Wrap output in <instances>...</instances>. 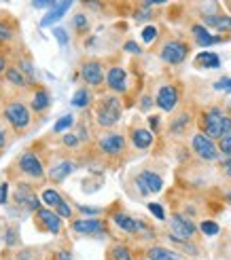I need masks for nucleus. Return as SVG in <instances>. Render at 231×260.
Instances as JSON below:
<instances>
[{
	"label": "nucleus",
	"mask_w": 231,
	"mask_h": 260,
	"mask_svg": "<svg viewBox=\"0 0 231 260\" xmlns=\"http://www.w3.org/2000/svg\"><path fill=\"white\" fill-rule=\"evenodd\" d=\"M51 106V95L43 85H36L30 95V110L32 112H45Z\"/></svg>",
	"instance_id": "obj_22"
},
{
	"label": "nucleus",
	"mask_w": 231,
	"mask_h": 260,
	"mask_svg": "<svg viewBox=\"0 0 231 260\" xmlns=\"http://www.w3.org/2000/svg\"><path fill=\"white\" fill-rule=\"evenodd\" d=\"M92 89L89 87H81V89H76V93L72 95V106L76 108H87L89 104H92Z\"/></svg>",
	"instance_id": "obj_30"
},
{
	"label": "nucleus",
	"mask_w": 231,
	"mask_h": 260,
	"mask_svg": "<svg viewBox=\"0 0 231 260\" xmlns=\"http://www.w3.org/2000/svg\"><path fill=\"white\" fill-rule=\"evenodd\" d=\"M96 146L100 150V154H104L108 159H119L127 148V138L119 132H106L102 134L96 142Z\"/></svg>",
	"instance_id": "obj_5"
},
{
	"label": "nucleus",
	"mask_w": 231,
	"mask_h": 260,
	"mask_svg": "<svg viewBox=\"0 0 231 260\" xmlns=\"http://www.w3.org/2000/svg\"><path fill=\"white\" fill-rule=\"evenodd\" d=\"M178 102H181V87L174 85V83H165L159 87L157 95H155V104L157 108L163 110V112H172Z\"/></svg>",
	"instance_id": "obj_10"
},
{
	"label": "nucleus",
	"mask_w": 231,
	"mask_h": 260,
	"mask_svg": "<svg viewBox=\"0 0 231 260\" xmlns=\"http://www.w3.org/2000/svg\"><path fill=\"white\" fill-rule=\"evenodd\" d=\"M7 70H9V59L3 53V49H0V74H7Z\"/></svg>",
	"instance_id": "obj_46"
},
{
	"label": "nucleus",
	"mask_w": 231,
	"mask_h": 260,
	"mask_svg": "<svg viewBox=\"0 0 231 260\" xmlns=\"http://www.w3.org/2000/svg\"><path fill=\"white\" fill-rule=\"evenodd\" d=\"M157 34H159V30L155 28V25H147V28L142 30V41L149 45V43H153L157 38Z\"/></svg>",
	"instance_id": "obj_39"
},
{
	"label": "nucleus",
	"mask_w": 231,
	"mask_h": 260,
	"mask_svg": "<svg viewBox=\"0 0 231 260\" xmlns=\"http://www.w3.org/2000/svg\"><path fill=\"white\" fill-rule=\"evenodd\" d=\"M225 7L229 9V13H231V0H229V3H225Z\"/></svg>",
	"instance_id": "obj_54"
},
{
	"label": "nucleus",
	"mask_w": 231,
	"mask_h": 260,
	"mask_svg": "<svg viewBox=\"0 0 231 260\" xmlns=\"http://www.w3.org/2000/svg\"><path fill=\"white\" fill-rule=\"evenodd\" d=\"M0 98H3V89H0Z\"/></svg>",
	"instance_id": "obj_55"
},
{
	"label": "nucleus",
	"mask_w": 231,
	"mask_h": 260,
	"mask_svg": "<svg viewBox=\"0 0 231 260\" xmlns=\"http://www.w3.org/2000/svg\"><path fill=\"white\" fill-rule=\"evenodd\" d=\"M81 79L87 83V87H100L106 83V74H104V68H102V61L98 59H87L81 63Z\"/></svg>",
	"instance_id": "obj_12"
},
{
	"label": "nucleus",
	"mask_w": 231,
	"mask_h": 260,
	"mask_svg": "<svg viewBox=\"0 0 231 260\" xmlns=\"http://www.w3.org/2000/svg\"><path fill=\"white\" fill-rule=\"evenodd\" d=\"M197 231H199V226L193 222V220H189L185 214H174L170 218V235L176 237V239L193 241Z\"/></svg>",
	"instance_id": "obj_8"
},
{
	"label": "nucleus",
	"mask_w": 231,
	"mask_h": 260,
	"mask_svg": "<svg viewBox=\"0 0 231 260\" xmlns=\"http://www.w3.org/2000/svg\"><path fill=\"white\" fill-rule=\"evenodd\" d=\"M5 119V116H3ZM0 119V152H5V148L9 146L11 142V136H9V123Z\"/></svg>",
	"instance_id": "obj_35"
},
{
	"label": "nucleus",
	"mask_w": 231,
	"mask_h": 260,
	"mask_svg": "<svg viewBox=\"0 0 231 260\" xmlns=\"http://www.w3.org/2000/svg\"><path fill=\"white\" fill-rule=\"evenodd\" d=\"M130 142H132V146L138 148V150H149L153 146V132L147 127L134 125L130 129Z\"/></svg>",
	"instance_id": "obj_21"
},
{
	"label": "nucleus",
	"mask_w": 231,
	"mask_h": 260,
	"mask_svg": "<svg viewBox=\"0 0 231 260\" xmlns=\"http://www.w3.org/2000/svg\"><path fill=\"white\" fill-rule=\"evenodd\" d=\"M32 7L34 9H45V7H53V3H51V0H34V3H32Z\"/></svg>",
	"instance_id": "obj_49"
},
{
	"label": "nucleus",
	"mask_w": 231,
	"mask_h": 260,
	"mask_svg": "<svg viewBox=\"0 0 231 260\" xmlns=\"http://www.w3.org/2000/svg\"><path fill=\"white\" fill-rule=\"evenodd\" d=\"M197 125L201 134H206L210 140L219 142L227 134H231V114L223 106H208L206 110H201Z\"/></svg>",
	"instance_id": "obj_1"
},
{
	"label": "nucleus",
	"mask_w": 231,
	"mask_h": 260,
	"mask_svg": "<svg viewBox=\"0 0 231 260\" xmlns=\"http://www.w3.org/2000/svg\"><path fill=\"white\" fill-rule=\"evenodd\" d=\"M13 199H15V205H19L21 210L25 212H38L41 210V197L36 194L34 186H32V182H17V186H15V192H13Z\"/></svg>",
	"instance_id": "obj_6"
},
{
	"label": "nucleus",
	"mask_w": 231,
	"mask_h": 260,
	"mask_svg": "<svg viewBox=\"0 0 231 260\" xmlns=\"http://www.w3.org/2000/svg\"><path fill=\"white\" fill-rule=\"evenodd\" d=\"M41 199H43V203L49 207V210H57V207L64 203V197H62V194L55 188H45L41 192Z\"/></svg>",
	"instance_id": "obj_29"
},
{
	"label": "nucleus",
	"mask_w": 231,
	"mask_h": 260,
	"mask_svg": "<svg viewBox=\"0 0 231 260\" xmlns=\"http://www.w3.org/2000/svg\"><path fill=\"white\" fill-rule=\"evenodd\" d=\"M191 123H193V114H191L189 110H181L178 114H174L172 119H170V127H168V132L172 136H185L189 129H191Z\"/></svg>",
	"instance_id": "obj_19"
},
{
	"label": "nucleus",
	"mask_w": 231,
	"mask_h": 260,
	"mask_svg": "<svg viewBox=\"0 0 231 260\" xmlns=\"http://www.w3.org/2000/svg\"><path fill=\"white\" fill-rule=\"evenodd\" d=\"M214 89H219V91H227V93H231V76H225V79L216 81V83H214Z\"/></svg>",
	"instance_id": "obj_43"
},
{
	"label": "nucleus",
	"mask_w": 231,
	"mask_h": 260,
	"mask_svg": "<svg viewBox=\"0 0 231 260\" xmlns=\"http://www.w3.org/2000/svg\"><path fill=\"white\" fill-rule=\"evenodd\" d=\"M221 172H223L227 178H231V159H229V157H225V159L221 161Z\"/></svg>",
	"instance_id": "obj_45"
},
{
	"label": "nucleus",
	"mask_w": 231,
	"mask_h": 260,
	"mask_svg": "<svg viewBox=\"0 0 231 260\" xmlns=\"http://www.w3.org/2000/svg\"><path fill=\"white\" fill-rule=\"evenodd\" d=\"M17 32V21L11 19L9 15H3L0 17V47L7 45L13 41V36Z\"/></svg>",
	"instance_id": "obj_25"
},
{
	"label": "nucleus",
	"mask_w": 231,
	"mask_h": 260,
	"mask_svg": "<svg viewBox=\"0 0 231 260\" xmlns=\"http://www.w3.org/2000/svg\"><path fill=\"white\" fill-rule=\"evenodd\" d=\"M147 258L149 260H181V254L163 248V245H151L147 250Z\"/></svg>",
	"instance_id": "obj_26"
},
{
	"label": "nucleus",
	"mask_w": 231,
	"mask_h": 260,
	"mask_svg": "<svg viewBox=\"0 0 231 260\" xmlns=\"http://www.w3.org/2000/svg\"><path fill=\"white\" fill-rule=\"evenodd\" d=\"M195 66L197 68H219L221 66V57L212 53V51H201L195 57Z\"/></svg>",
	"instance_id": "obj_27"
},
{
	"label": "nucleus",
	"mask_w": 231,
	"mask_h": 260,
	"mask_svg": "<svg viewBox=\"0 0 231 260\" xmlns=\"http://www.w3.org/2000/svg\"><path fill=\"white\" fill-rule=\"evenodd\" d=\"M125 51H130V53H142V49H140L134 41H130V43H125Z\"/></svg>",
	"instance_id": "obj_50"
},
{
	"label": "nucleus",
	"mask_w": 231,
	"mask_h": 260,
	"mask_svg": "<svg viewBox=\"0 0 231 260\" xmlns=\"http://www.w3.org/2000/svg\"><path fill=\"white\" fill-rule=\"evenodd\" d=\"M136 186L140 194H155L163 188V178L151 170H142L136 176Z\"/></svg>",
	"instance_id": "obj_14"
},
{
	"label": "nucleus",
	"mask_w": 231,
	"mask_h": 260,
	"mask_svg": "<svg viewBox=\"0 0 231 260\" xmlns=\"http://www.w3.org/2000/svg\"><path fill=\"white\" fill-rule=\"evenodd\" d=\"M13 167H15V170H17L25 180H30L32 184H34V182H36V184H41V182L47 178L43 159L36 154V150H25V152H21L19 157L15 159V163H13Z\"/></svg>",
	"instance_id": "obj_4"
},
{
	"label": "nucleus",
	"mask_w": 231,
	"mask_h": 260,
	"mask_svg": "<svg viewBox=\"0 0 231 260\" xmlns=\"http://www.w3.org/2000/svg\"><path fill=\"white\" fill-rule=\"evenodd\" d=\"M51 32H53V36H55V41L60 43V47H66V45L70 43V36H68V32H66V28H57V25H55V28L51 30Z\"/></svg>",
	"instance_id": "obj_38"
},
{
	"label": "nucleus",
	"mask_w": 231,
	"mask_h": 260,
	"mask_svg": "<svg viewBox=\"0 0 231 260\" xmlns=\"http://www.w3.org/2000/svg\"><path fill=\"white\" fill-rule=\"evenodd\" d=\"M219 150H221V154L231 159V134H227L223 140H219Z\"/></svg>",
	"instance_id": "obj_40"
},
{
	"label": "nucleus",
	"mask_w": 231,
	"mask_h": 260,
	"mask_svg": "<svg viewBox=\"0 0 231 260\" xmlns=\"http://www.w3.org/2000/svg\"><path fill=\"white\" fill-rule=\"evenodd\" d=\"M7 192H9V184L3 182V184H0V205L7 203Z\"/></svg>",
	"instance_id": "obj_47"
},
{
	"label": "nucleus",
	"mask_w": 231,
	"mask_h": 260,
	"mask_svg": "<svg viewBox=\"0 0 231 260\" xmlns=\"http://www.w3.org/2000/svg\"><path fill=\"white\" fill-rule=\"evenodd\" d=\"M189 45L185 41H176V38H172V41H165L161 51H159V57L170 63V66H178V63H183L187 57H189Z\"/></svg>",
	"instance_id": "obj_9"
},
{
	"label": "nucleus",
	"mask_w": 231,
	"mask_h": 260,
	"mask_svg": "<svg viewBox=\"0 0 231 260\" xmlns=\"http://www.w3.org/2000/svg\"><path fill=\"white\" fill-rule=\"evenodd\" d=\"M72 125H74V116H72V114H64L62 119L55 121V125H53V134H64V132H68Z\"/></svg>",
	"instance_id": "obj_32"
},
{
	"label": "nucleus",
	"mask_w": 231,
	"mask_h": 260,
	"mask_svg": "<svg viewBox=\"0 0 231 260\" xmlns=\"http://www.w3.org/2000/svg\"><path fill=\"white\" fill-rule=\"evenodd\" d=\"M3 116L9 123V127L15 132L17 136L28 132V127L32 125V110L28 104H23L17 98H11L3 104Z\"/></svg>",
	"instance_id": "obj_2"
},
{
	"label": "nucleus",
	"mask_w": 231,
	"mask_h": 260,
	"mask_svg": "<svg viewBox=\"0 0 231 260\" xmlns=\"http://www.w3.org/2000/svg\"><path fill=\"white\" fill-rule=\"evenodd\" d=\"M34 226L43 233L57 235V233H62V218L53 210H49V207H41V210L34 214Z\"/></svg>",
	"instance_id": "obj_11"
},
{
	"label": "nucleus",
	"mask_w": 231,
	"mask_h": 260,
	"mask_svg": "<svg viewBox=\"0 0 231 260\" xmlns=\"http://www.w3.org/2000/svg\"><path fill=\"white\" fill-rule=\"evenodd\" d=\"M62 144L66 146V148H79V144H81V138L76 136L74 132H68V134H64V138H62Z\"/></svg>",
	"instance_id": "obj_37"
},
{
	"label": "nucleus",
	"mask_w": 231,
	"mask_h": 260,
	"mask_svg": "<svg viewBox=\"0 0 231 260\" xmlns=\"http://www.w3.org/2000/svg\"><path fill=\"white\" fill-rule=\"evenodd\" d=\"M191 34H193L197 47H210V45H219V43L225 41L223 36L210 34V30H208L204 23H193V25H191Z\"/></svg>",
	"instance_id": "obj_20"
},
{
	"label": "nucleus",
	"mask_w": 231,
	"mask_h": 260,
	"mask_svg": "<svg viewBox=\"0 0 231 260\" xmlns=\"http://www.w3.org/2000/svg\"><path fill=\"white\" fill-rule=\"evenodd\" d=\"M121 114H123V104L117 95H104L96 102L94 116H96L98 127H102V129L114 127L121 121Z\"/></svg>",
	"instance_id": "obj_3"
},
{
	"label": "nucleus",
	"mask_w": 231,
	"mask_h": 260,
	"mask_svg": "<svg viewBox=\"0 0 231 260\" xmlns=\"http://www.w3.org/2000/svg\"><path fill=\"white\" fill-rule=\"evenodd\" d=\"M79 212L81 214H102L100 207H87V205H79Z\"/></svg>",
	"instance_id": "obj_48"
},
{
	"label": "nucleus",
	"mask_w": 231,
	"mask_h": 260,
	"mask_svg": "<svg viewBox=\"0 0 231 260\" xmlns=\"http://www.w3.org/2000/svg\"><path fill=\"white\" fill-rule=\"evenodd\" d=\"M112 220H114V224H117L121 231L130 233V235H142V233H147L149 237H153V231L142 222V220H136L130 214L117 212V214H112Z\"/></svg>",
	"instance_id": "obj_13"
},
{
	"label": "nucleus",
	"mask_w": 231,
	"mask_h": 260,
	"mask_svg": "<svg viewBox=\"0 0 231 260\" xmlns=\"http://www.w3.org/2000/svg\"><path fill=\"white\" fill-rule=\"evenodd\" d=\"M149 123H151V132H157V127H159V119H157V116H151Z\"/></svg>",
	"instance_id": "obj_52"
},
{
	"label": "nucleus",
	"mask_w": 231,
	"mask_h": 260,
	"mask_svg": "<svg viewBox=\"0 0 231 260\" xmlns=\"http://www.w3.org/2000/svg\"><path fill=\"white\" fill-rule=\"evenodd\" d=\"M72 3H68V0H62V3H53V7L49 9V13H45V17L41 19V25L43 28H49V25H53L55 21H60L66 13L70 11Z\"/></svg>",
	"instance_id": "obj_23"
},
{
	"label": "nucleus",
	"mask_w": 231,
	"mask_h": 260,
	"mask_svg": "<svg viewBox=\"0 0 231 260\" xmlns=\"http://www.w3.org/2000/svg\"><path fill=\"white\" fill-rule=\"evenodd\" d=\"M127 85H130V79H127V72L121 66H110L106 72V87L112 91V93H125Z\"/></svg>",
	"instance_id": "obj_16"
},
{
	"label": "nucleus",
	"mask_w": 231,
	"mask_h": 260,
	"mask_svg": "<svg viewBox=\"0 0 231 260\" xmlns=\"http://www.w3.org/2000/svg\"><path fill=\"white\" fill-rule=\"evenodd\" d=\"M72 28H74L76 34H85L89 30V21H87L85 13H76V15L72 17Z\"/></svg>",
	"instance_id": "obj_31"
},
{
	"label": "nucleus",
	"mask_w": 231,
	"mask_h": 260,
	"mask_svg": "<svg viewBox=\"0 0 231 260\" xmlns=\"http://www.w3.org/2000/svg\"><path fill=\"white\" fill-rule=\"evenodd\" d=\"M225 199H227V203L231 205V192H227V197H225Z\"/></svg>",
	"instance_id": "obj_53"
},
{
	"label": "nucleus",
	"mask_w": 231,
	"mask_h": 260,
	"mask_svg": "<svg viewBox=\"0 0 231 260\" xmlns=\"http://www.w3.org/2000/svg\"><path fill=\"white\" fill-rule=\"evenodd\" d=\"M151 7H155V3H142V5L136 9L134 19H136V21H147V19H151V17H153Z\"/></svg>",
	"instance_id": "obj_33"
},
{
	"label": "nucleus",
	"mask_w": 231,
	"mask_h": 260,
	"mask_svg": "<svg viewBox=\"0 0 231 260\" xmlns=\"http://www.w3.org/2000/svg\"><path fill=\"white\" fill-rule=\"evenodd\" d=\"M191 150H193V154L201 161H216L219 154H221L219 142L210 140L206 134H201V132L191 136Z\"/></svg>",
	"instance_id": "obj_7"
},
{
	"label": "nucleus",
	"mask_w": 231,
	"mask_h": 260,
	"mask_svg": "<svg viewBox=\"0 0 231 260\" xmlns=\"http://www.w3.org/2000/svg\"><path fill=\"white\" fill-rule=\"evenodd\" d=\"M51 260H72V256H70V250H64V248L55 250L53 254H51Z\"/></svg>",
	"instance_id": "obj_44"
},
{
	"label": "nucleus",
	"mask_w": 231,
	"mask_h": 260,
	"mask_svg": "<svg viewBox=\"0 0 231 260\" xmlns=\"http://www.w3.org/2000/svg\"><path fill=\"white\" fill-rule=\"evenodd\" d=\"M151 104H153L151 95H145L142 100H140V108H142V110H149V108H151Z\"/></svg>",
	"instance_id": "obj_51"
},
{
	"label": "nucleus",
	"mask_w": 231,
	"mask_h": 260,
	"mask_svg": "<svg viewBox=\"0 0 231 260\" xmlns=\"http://www.w3.org/2000/svg\"><path fill=\"white\" fill-rule=\"evenodd\" d=\"M5 243L9 245V248H13V245H17V243H19V229H17V224H9V226H7Z\"/></svg>",
	"instance_id": "obj_34"
},
{
	"label": "nucleus",
	"mask_w": 231,
	"mask_h": 260,
	"mask_svg": "<svg viewBox=\"0 0 231 260\" xmlns=\"http://www.w3.org/2000/svg\"><path fill=\"white\" fill-rule=\"evenodd\" d=\"M201 23L206 25L210 30H216L221 34H227L231 32V15L227 13H201Z\"/></svg>",
	"instance_id": "obj_17"
},
{
	"label": "nucleus",
	"mask_w": 231,
	"mask_h": 260,
	"mask_svg": "<svg viewBox=\"0 0 231 260\" xmlns=\"http://www.w3.org/2000/svg\"><path fill=\"white\" fill-rule=\"evenodd\" d=\"M74 170H76V163L70 161V159H64V161H57V163H53L49 167L47 178L53 182V184H62V182L66 180Z\"/></svg>",
	"instance_id": "obj_18"
},
{
	"label": "nucleus",
	"mask_w": 231,
	"mask_h": 260,
	"mask_svg": "<svg viewBox=\"0 0 231 260\" xmlns=\"http://www.w3.org/2000/svg\"><path fill=\"white\" fill-rule=\"evenodd\" d=\"M5 81H7L9 85H13L15 89H19V91H23V89H34L32 83L28 81V76H25V74L19 70L17 63H15V66H9V70H7V74H5Z\"/></svg>",
	"instance_id": "obj_24"
},
{
	"label": "nucleus",
	"mask_w": 231,
	"mask_h": 260,
	"mask_svg": "<svg viewBox=\"0 0 231 260\" xmlns=\"http://www.w3.org/2000/svg\"><path fill=\"white\" fill-rule=\"evenodd\" d=\"M199 231L204 233V235H208V237H214V235H219V231L221 226L214 222V220H204V222L199 224Z\"/></svg>",
	"instance_id": "obj_36"
},
{
	"label": "nucleus",
	"mask_w": 231,
	"mask_h": 260,
	"mask_svg": "<svg viewBox=\"0 0 231 260\" xmlns=\"http://www.w3.org/2000/svg\"><path fill=\"white\" fill-rule=\"evenodd\" d=\"M108 260H134V256H132L130 248H127L125 243L117 241L108 248Z\"/></svg>",
	"instance_id": "obj_28"
},
{
	"label": "nucleus",
	"mask_w": 231,
	"mask_h": 260,
	"mask_svg": "<svg viewBox=\"0 0 231 260\" xmlns=\"http://www.w3.org/2000/svg\"><path fill=\"white\" fill-rule=\"evenodd\" d=\"M70 229L76 233V235H102L106 233V222L100 218H81V220H72Z\"/></svg>",
	"instance_id": "obj_15"
},
{
	"label": "nucleus",
	"mask_w": 231,
	"mask_h": 260,
	"mask_svg": "<svg viewBox=\"0 0 231 260\" xmlns=\"http://www.w3.org/2000/svg\"><path fill=\"white\" fill-rule=\"evenodd\" d=\"M53 212H55L62 220H64V218H72V205H70L66 199H64V203L57 207V210H53Z\"/></svg>",
	"instance_id": "obj_41"
},
{
	"label": "nucleus",
	"mask_w": 231,
	"mask_h": 260,
	"mask_svg": "<svg viewBox=\"0 0 231 260\" xmlns=\"http://www.w3.org/2000/svg\"><path fill=\"white\" fill-rule=\"evenodd\" d=\"M149 212L155 216L157 220H165V212H163V207L159 203H149Z\"/></svg>",
	"instance_id": "obj_42"
}]
</instances>
